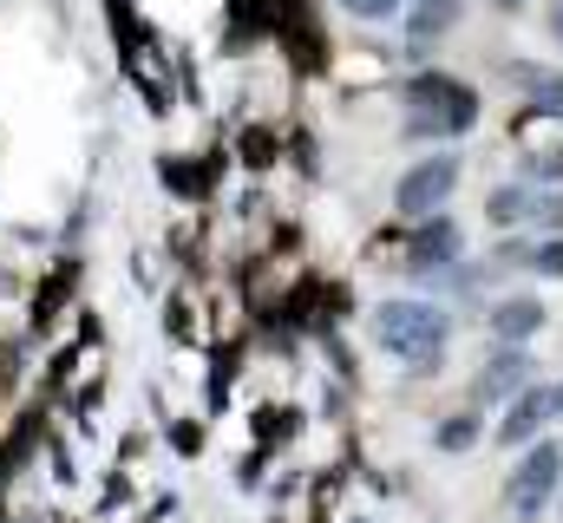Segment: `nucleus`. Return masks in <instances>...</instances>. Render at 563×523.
I'll return each mask as SVG.
<instances>
[{
	"label": "nucleus",
	"mask_w": 563,
	"mask_h": 523,
	"mask_svg": "<svg viewBox=\"0 0 563 523\" xmlns=\"http://www.w3.org/2000/svg\"><path fill=\"white\" fill-rule=\"evenodd\" d=\"M445 334H452V321H445V308H432V301H380V308H374V341H380L387 354H400L407 367H420V374L439 367Z\"/></svg>",
	"instance_id": "f257e3e1"
},
{
	"label": "nucleus",
	"mask_w": 563,
	"mask_h": 523,
	"mask_svg": "<svg viewBox=\"0 0 563 523\" xmlns=\"http://www.w3.org/2000/svg\"><path fill=\"white\" fill-rule=\"evenodd\" d=\"M413 119L407 131H420V137H459V131H472L478 119V99H472V86H459V79H445V73H420L413 79Z\"/></svg>",
	"instance_id": "f03ea898"
},
{
	"label": "nucleus",
	"mask_w": 563,
	"mask_h": 523,
	"mask_svg": "<svg viewBox=\"0 0 563 523\" xmlns=\"http://www.w3.org/2000/svg\"><path fill=\"white\" fill-rule=\"evenodd\" d=\"M558 478H563V445H558V438L531 445V452H525V465H518V478H511V491H505L511 518H538V511L551 504Z\"/></svg>",
	"instance_id": "7ed1b4c3"
},
{
	"label": "nucleus",
	"mask_w": 563,
	"mask_h": 523,
	"mask_svg": "<svg viewBox=\"0 0 563 523\" xmlns=\"http://www.w3.org/2000/svg\"><path fill=\"white\" fill-rule=\"evenodd\" d=\"M452 190H459V157H420V164L400 177L394 210H400V216H432Z\"/></svg>",
	"instance_id": "20e7f679"
},
{
	"label": "nucleus",
	"mask_w": 563,
	"mask_h": 523,
	"mask_svg": "<svg viewBox=\"0 0 563 523\" xmlns=\"http://www.w3.org/2000/svg\"><path fill=\"white\" fill-rule=\"evenodd\" d=\"M544 419H558V392L551 387H525L518 399H511L505 425H498V445H525V438H538Z\"/></svg>",
	"instance_id": "39448f33"
},
{
	"label": "nucleus",
	"mask_w": 563,
	"mask_h": 523,
	"mask_svg": "<svg viewBox=\"0 0 563 523\" xmlns=\"http://www.w3.org/2000/svg\"><path fill=\"white\" fill-rule=\"evenodd\" d=\"M538 327H544V301H538V294H511V301H498V308H492V334H498L505 347L531 341Z\"/></svg>",
	"instance_id": "423d86ee"
},
{
	"label": "nucleus",
	"mask_w": 563,
	"mask_h": 523,
	"mask_svg": "<svg viewBox=\"0 0 563 523\" xmlns=\"http://www.w3.org/2000/svg\"><path fill=\"white\" fill-rule=\"evenodd\" d=\"M531 380V354H518V347H505L485 374H478V399H518Z\"/></svg>",
	"instance_id": "0eeeda50"
},
{
	"label": "nucleus",
	"mask_w": 563,
	"mask_h": 523,
	"mask_svg": "<svg viewBox=\"0 0 563 523\" xmlns=\"http://www.w3.org/2000/svg\"><path fill=\"white\" fill-rule=\"evenodd\" d=\"M452 256H459V230L445 216H432L420 236H413V268H445Z\"/></svg>",
	"instance_id": "6e6552de"
},
{
	"label": "nucleus",
	"mask_w": 563,
	"mask_h": 523,
	"mask_svg": "<svg viewBox=\"0 0 563 523\" xmlns=\"http://www.w3.org/2000/svg\"><path fill=\"white\" fill-rule=\"evenodd\" d=\"M518 79L531 86V112L563 119V73H538V66H518Z\"/></svg>",
	"instance_id": "1a4fd4ad"
},
{
	"label": "nucleus",
	"mask_w": 563,
	"mask_h": 523,
	"mask_svg": "<svg viewBox=\"0 0 563 523\" xmlns=\"http://www.w3.org/2000/svg\"><path fill=\"white\" fill-rule=\"evenodd\" d=\"M485 216H492L498 230H511V223H525V216H531V197H525V183H505V190H492V203H485Z\"/></svg>",
	"instance_id": "9d476101"
},
{
	"label": "nucleus",
	"mask_w": 563,
	"mask_h": 523,
	"mask_svg": "<svg viewBox=\"0 0 563 523\" xmlns=\"http://www.w3.org/2000/svg\"><path fill=\"white\" fill-rule=\"evenodd\" d=\"M432 438H439V452H465V445H478V419H445Z\"/></svg>",
	"instance_id": "9b49d317"
},
{
	"label": "nucleus",
	"mask_w": 563,
	"mask_h": 523,
	"mask_svg": "<svg viewBox=\"0 0 563 523\" xmlns=\"http://www.w3.org/2000/svg\"><path fill=\"white\" fill-rule=\"evenodd\" d=\"M525 177H531V183H563V151H538V157H525Z\"/></svg>",
	"instance_id": "f8f14e48"
},
{
	"label": "nucleus",
	"mask_w": 563,
	"mask_h": 523,
	"mask_svg": "<svg viewBox=\"0 0 563 523\" xmlns=\"http://www.w3.org/2000/svg\"><path fill=\"white\" fill-rule=\"evenodd\" d=\"M347 13H361V20H394L400 13V0H341Z\"/></svg>",
	"instance_id": "ddd939ff"
},
{
	"label": "nucleus",
	"mask_w": 563,
	"mask_h": 523,
	"mask_svg": "<svg viewBox=\"0 0 563 523\" xmlns=\"http://www.w3.org/2000/svg\"><path fill=\"white\" fill-rule=\"evenodd\" d=\"M531 216H538L544 230H563V190L558 197H544V203H531Z\"/></svg>",
	"instance_id": "4468645a"
},
{
	"label": "nucleus",
	"mask_w": 563,
	"mask_h": 523,
	"mask_svg": "<svg viewBox=\"0 0 563 523\" xmlns=\"http://www.w3.org/2000/svg\"><path fill=\"white\" fill-rule=\"evenodd\" d=\"M531 268H538V275H563V243H544V249L531 256Z\"/></svg>",
	"instance_id": "2eb2a0df"
},
{
	"label": "nucleus",
	"mask_w": 563,
	"mask_h": 523,
	"mask_svg": "<svg viewBox=\"0 0 563 523\" xmlns=\"http://www.w3.org/2000/svg\"><path fill=\"white\" fill-rule=\"evenodd\" d=\"M243 151H250V164H269V151H276V144H269L263 131H250V137H243Z\"/></svg>",
	"instance_id": "dca6fc26"
},
{
	"label": "nucleus",
	"mask_w": 563,
	"mask_h": 523,
	"mask_svg": "<svg viewBox=\"0 0 563 523\" xmlns=\"http://www.w3.org/2000/svg\"><path fill=\"white\" fill-rule=\"evenodd\" d=\"M551 33H558V46H563V0L551 7Z\"/></svg>",
	"instance_id": "f3484780"
},
{
	"label": "nucleus",
	"mask_w": 563,
	"mask_h": 523,
	"mask_svg": "<svg viewBox=\"0 0 563 523\" xmlns=\"http://www.w3.org/2000/svg\"><path fill=\"white\" fill-rule=\"evenodd\" d=\"M426 13H452V7H459V0H420Z\"/></svg>",
	"instance_id": "a211bd4d"
},
{
	"label": "nucleus",
	"mask_w": 563,
	"mask_h": 523,
	"mask_svg": "<svg viewBox=\"0 0 563 523\" xmlns=\"http://www.w3.org/2000/svg\"><path fill=\"white\" fill-rule=\"evenodd\" d=\"M498 7H505V13H511V7H525V0H498Z\"/></svg>",
	"instance_id": "6ab92c4d"
},
{
	"label": "nucleus",
	"mask_w": 563,
	"mask_h": 523,
	"mask_svg": "<svg viewBox=\"0 0 563 523\" xmlns=\"http://www.w3.org/2000/svg\"><path fill=\"white\" fill-rule=\"evenodd\" d=\"M558 412H563V387H558Z\"/></svg>",
	"instance_id": "aec40b11"
}]
</instances>
